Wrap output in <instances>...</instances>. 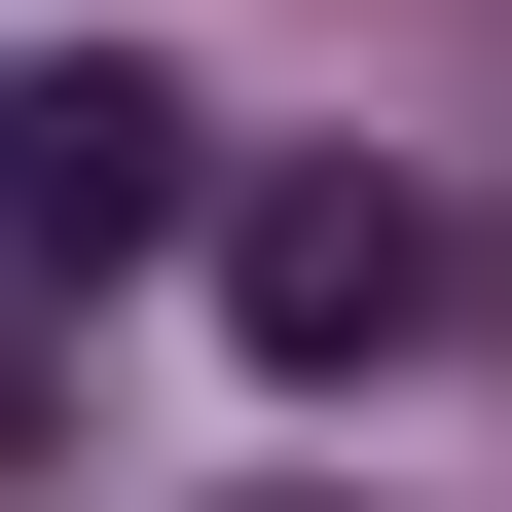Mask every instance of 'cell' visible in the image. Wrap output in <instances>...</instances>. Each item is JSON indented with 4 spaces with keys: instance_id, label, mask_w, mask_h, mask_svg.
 I'll return each mask as SVG.
<instances>
[{
    "instance_id": "cell-1",
    "label": "cell",
    "mask_w": 512,
    "mask_h": 512,
    "mask_svg": "<svg viewBox=\"0 0 512 512\" xmlns=\"http://www.w3.org/2000/svg\"><path fill=\"white\" fill-rule=\"evenodd\" d=\"M220 220V183H183V74H0V256H37V293H147V256Z\"/></svg>"
},
{
    "instance_id": "cell-2",
    "label": "cell",
    "mask_w": 512,
    "mask_h": 512,
    "mask_svg": "<svg viewBox=\"0 0 512 512\" xmlns=\"http://www.w3.org/2000/svg\"><path fill=\"white\" fill-rule=\"evenodd\" d=\"M220 293H256V366H403L439 330V183H366V147L220 183Z\"/></svg>"
}]
</instances>
